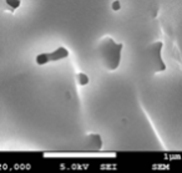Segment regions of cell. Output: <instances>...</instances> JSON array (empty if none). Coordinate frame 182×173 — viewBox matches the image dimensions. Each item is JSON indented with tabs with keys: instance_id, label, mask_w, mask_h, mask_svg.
Returning <instances> with one entry per match:
<instances>
[{
	"instance_id": "6da1fadb",
	"label": "cell",
	"mask_w": 182,
	"mask_h": 173,
	"mask_svg": "<svg viewBox=\"0 0 182 173\" xmlns=\"http://www.w3.org/2000/svg\"><path fill=\"white\" fill-rule=\"evenodd\" d=\"M122 44H117L113 41L112 37L105 36L100 45H98V52L100 57L102 60V65L107 70H116L120 65L121 60V51H122Z\"/></svg>"
},
{
	"instance_id": "7a4b0ae2",
	"label": "cell",
	"mask_w": 182,
	"mask_h": 173,
	"mask_svg": "<svg viewBox=\"0 0 182 173\" xmlns=\"http://www.w3.org/2000/svg\"><path fill=\"white\" fill-rule=\"evenodd\" d=\"M69 56V51L65 47H59L52 52H45V54H39L36 56V63L37 65H45L51 61H59Z\"/></svg>"
},
{
	"instance_id": "3957f363",
	"label": "cell",
	"mask_w": 182,
	"mask_h": 173,
	"mask_svg": "<svg viewBox=\"0 0 182 173\" xmlns=\"http://www.w3.org/2000/svg\"><path fill=\"white\" fill-rule=\"evenodd\" d=\"M22 0H0V10L14 14L20 6Z\"/></svg>"
},
{
	"instance_id": "277c9868",
	"label": "cell",
	"mask_w": 182,
	"mask_h": 173,
	"mask_svg": "<svg viewBox=\"0 0 182 173\" xmlns=\"http://www.w3.org/2000/svg\"><path fill=\"white\" fill-rule=\"evenodd\" d=\"M111 9H112L113 11H118V10L121 9V2H120L118 0H116V1H113V2L111 4Z\"/></svg>"
}]
</instances>
